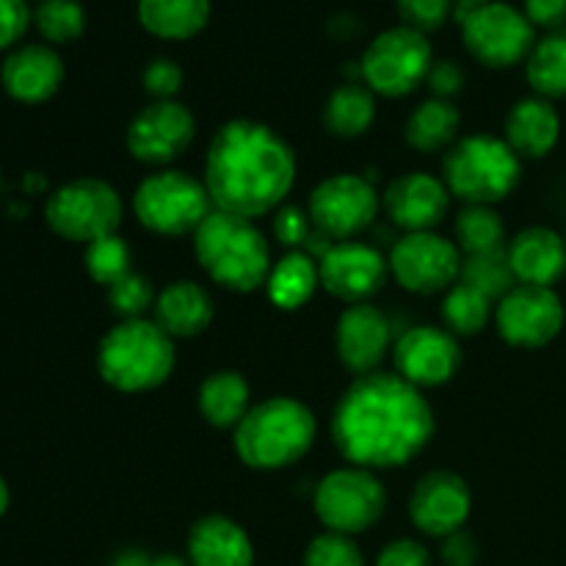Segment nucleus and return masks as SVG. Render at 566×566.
<instances>
[{
  "label": "nucleus",
  "instance_id": "f257e3e1",
  "mask_svg": "<svg viewBox=\"0 0 566 566\" xmlns=\"http://www.w3.org/2000/svg\"><path fill=\"white\" fill-rule=\"evenodd\" d=\"M434 409L398 374L357 376L332 415L337 453L354 468L387 470L412 462L434 437Z\"/></svg>",
  "mask_w": 566,
  "mask_h": 566
},
{
  "label": "nucleus",
  "instance_id": "f03ea898",
  "mask_svg": "<svg viewBox=\"0 0 566 566\" xmlns=\"http://www.w3.org/2000/svg\"><path fill=\"white\" fill-rule=\"evenodd\" d=\"M296 182L291 144L254 119H230L213 133L205 155V188L216 210L258 219L282 208Z\"/></svg>",
  "mask_w": 566,
  "mask_h": 566
},
{
  "label": "nucleus",
  "instance_id": "7ed1b4c3",
  "mask_svg": "<svg viewBox=\"0 0 566 566\" xmlns=\"http://www.w3.org/2000/svg\"><path fill=\"white\" fill-rule=\"evenodd\" d=\"M318 420L307 403L287 396L265 398L235 426L232 446L247 468L274 473L302 462L315 446Z\"/></svg>",
  "mask_w": 566,
  "mask_h": 566
},
{
  "label": "nucleus",
  "instance_id": "20e7f679",
  "mask_svg": "<svg viewBox=\"0 0 566 566\" xmlns=\"http://www.w3.org/2000/svg\"><path fill=\"white\" fill-rule=\"evenodd\" d=\"M193 254L205 274L232 293H254L271 274V249L252 219L213 210L193 232Z\"/></svg>",
  "mask_w": 566,
  "mask_h": 566
},
{
  "label": "nucleus",
  "instance_id": "39448f33",
  "mask_svg": "<svg viewBox=\"0 0 566 566\" xmlns=\"http://www.w3.org/2000/svg\"><path fill=\"white\" fill-rule=\"evenodd\" d=\"M177 363L175 340L155 321H119L97 346V374L119 392H149L164 385Z\"/></svg>",
  "mask_w": 566,
  "mask_h": 566
},
{
  "label": "nucleus",
  "instance_id": "423d86ee",
  "mask_svg": "<svg viewBox=\"0 0 566 566\" xmlns=\"http://www.w3.org/2000/svg\"><path fill=\"white\" fill-rule=\"evenodd\" d=\"M523 177V158L506 138L473 133L453 144L442 158V182L464 205H497Z\"/></svg>",
  "mask_w": 566,
  "mask_h": 566
},
{
  "label": "nucleus",
  "instance_id": "0eeeda50",
  "mask_svg": "<svg viewBox=\"0 0 566 566\" xmlns=\"http://www.w3.org/2000/svg\"><path fill=\"white\" fill-rule=\"evenodd\" d=\"M213 210L205 180L180 169L153 171L133 193L138 224L155 235H193Z\"/></svg>",
  "mask_w": 566,
  "mask_h": 566
},
{
  "label": "nucleus",
  "instance_id": "6e6552de",
  "mask_svg": "<svg viewBox=\"0 0 566 566\" xmlns=\"http://www.w3.org/2000/svg\"><path fill=\"white\" fill-rule=\"evenodd\" d=\"M125 216L119 191L99 177H77L55 188L44 205L48 227L72 243H94L114 235Z\"/></svg>",
  "mask_w": 566,
  "mask_h": 566
},
{
  "label": "nucleus",
  "instance_id": "1a4fd4ad",
  "mask_svg": "<svg viewBox=\"0 0 566 566\" xmlns=\"http://www.w3.org/2000/svg\"><path fill=\"white\" fill-rule=\"evenodd\" d=\"M431 66H434V48L429 36L415 28L396 25L381 31L365 48L359 75L374 94L407 97L429 77Z\"/></svg>",
  "mask_w": 566,
  "mask_h": 566
},
{
  "label": "nucleus",
  "instance_id": "9d476101",
  "mask_svg": "<svg viewBox=\"0 0 566 566\" xmlns=\"http://www.w3.org/2000/svg\"><path fill=\"white\" fill-rule=\"evenodd\" d=\"M387 509V490L374 470L340 468L332 470L315 486V514L326 531L357 536L374 528Z\"/></svg>",
  "mask_w": 566,
  "mask_h": 566
},
{
  "label": "nucleus",
  "instance_id": "9b49d317",
  "mask_svg": "<svg viewBox=\"0 0 566 566\" xmlns=\"http://www.w3.org/2000/svg\"><path fill=\"white\" fill-rule=\"evenodd\" d=\"M459 25L468 53L490 70L523 64L536 44V28L531 25L523 9H514L512 3L501 0L470 11Z\"/></svg>",
  "mask_w": 566,
  "mask_h": 566
},
{
  "label": "nucleus",
  "instance_id": "f8f14e48",
  "mask_svg": "<svg viewBox=\"0 0 566 566\" xmlns=\"http://www.w3.org/2000/svg\"><path fill=\"white\" fill-rule=\"evenodd\" d=\"M310 221L329 241H352L379 216V193L359 175H335L321 180L310 193Z\"/></svg>",
  "mask_w": 566,
  "mask_h": 566
},
{
  "label": "nucleus",
  "instance_id": "ddd939ff",
  "mask_svg": "<svg viewBox=\"0 0 566 566\" xmlns=\"http://www.w3.org/2000/svg\"><path fill=\"white\" fill-rule=\"evenodd\" d=\"M390 274L398 285L418 296L451 291L462 276V252L457 241L431 232H407L390 252Z\"/></svg>",
  "mask_w": 566,
  "mask_h": 566
},
{
  "label": "nucleus",
  "instance_id": "4468645a",
  "mask_svg": "<svg viewBox=\"0 0 566 566\" xmlns=\"http://www.w3.org/2000/svg\"><path fill=\"white\" fill-rule=\"evenodd\" d=\"M197 136V119L180 99H153L130 119L127 153L147 166H169L186 155Z\"/></svg>",
  "mask_w": 566,
  "mask_h": 566
},
{
  "label": "nucleus",
  "instance_id": "2eb2a0df",
  "mask_svg": "<svg viewBox=\"0 0 566 566\" xmlns=\"http://www.w3.org/2000/svg\"><path fill=\"white\" fill-rule=\"evenodd\" d=\"M564 302L553 287L517 285L495 304V329L509 346L542 348L564 329Z\"/></svg>",
  "mask_w": 566,
  "mask_h": 566
},
{
  "label": "nucleus",
  "instance_id": "dca6fc26",
  "mask_svg": "<svg viewBox=\"0 0 566 566\" xmlns=\"http://www.w3.org/2000/svg\"><path fill=\"white\" fill-rule=\"evenodd\" d=\"M321 287L335 298L352 304H365L374 298L390 276V260L381 258L379 249L359 241L332 243L329 252L318 263Z\"/></svg>",
  "mask_w": 566,
  "mask_h": 566
},
{
  "label": "nucleus",
  "instance_id": "f3484780",
  "mask_svg": "<svg viewBox=\"0 0 566 566\" xmlns=\"http://www.w3.org/2000/svg\"><path fill=\"white\" fill-rule=\"evenodd\" d=\"M396 370L401 379L423 387H440L457 376L462 365V348L453 332L440 329V326H412L396 340Z\"/></svg>",
  "mask_w": 566,
  "mask_h": 566
},
{
  "label": "nucleus",
  "instance_id": "a211bd4d",
  "mask_svg": "<svg viewBox=\"0 0 566 566\" xmlns=\"http://www.w3.org/2000/svg\"><path fill=\"white\" fill-rule=\"evenodd\" d=\"M470 509H473V495H470L468 481L451 470L426 473L409 495L412 525L437 539H446V536L462 531L470 517Z\"/></svg>",
  "mask_w": 566,
  "mask_h": 566
},
{
  "label": "nucleus",
  "instance_id": "6ab92c4d",
  "mask_svg": "<svg viewBox=\"0 0 566 566\" xmlns=\"http://www.w3.org/2000/svg\"><path fill=\"white\" fill-rule=\"evenodd\" d=\"M390 343L392 326L379 307L365 302L343 310L335 329V348L343 368L354 376L376 374L390 352Z\"/></svg>",
  "mask_w": 566,
  "mask_h": 566
},
{
  "label": "nucleus",
  "instance_id": "aec40b11",
  "mask_svg": "<svg viewBox=\"0 0 566 566\" xmlns=\"http://www.w3.org/2000/svg\"><path fill=\"white\" fill-rule=\"evenodd\" d=\"M381 205L387 219L403 232H431L446 219L451 191L429 171H407L387 186Z\"/></svg>",
  "mask_w": 566,
  "mask_h": 566
},
{
  "label": "nucleus",
  "instance_id": "412c9836",
  "mask_svg": "<svg viewBox=\"0 0 566 566\" xmlns=\"http://www.w3.org/2000/svg\"><path fill=\"white\" fill-rule=\"evenodd\" d=\"M0 83L17 103H48L64 83V61L50 44H22L6 55Z\"/></svg>",
  "mask_w": 566,
  "mask_h": 566
},
{
  "label": "nucleus",
  "instance_id": "4be33fe9",
  "mask_svg": "<svg viewBox=\"0 0 566 566\" xmlns=\"http://www.w3.org/2000/svg\"><path fill=\"white\" fill-rule=\"evenodd\" d=\"M517 285L553 287L566 274V241L556 230L528 227L506 249Z\"/></svg>",
  "mask_w": 566,
  "mask_h": 566
},
{
  "label": "nucleus",
  "instance_id": "5701e85b",
  "mask_svg": "<svg viewBox=\"0 0 566 566\" xmlns=\"http://www.w3.org/2000/svg\"><path fill=\"white\" fill-rule=\"evenodd\" d=\"M191 566H252L254 547L247 531L224 514L199 517L188 531Z\"/></svg>",
  "mask_w": 566,
  "mask_h": 566
},
{
  "label": "nucleus",
  "instance_id": "b1692460",
  "mask_svg": "<svg viewBox=\"0 0 566 566\" xmlns=\"http://www.w3.org/2000/svg\"><path fill=\"white\" fill-rule=\"evenodd\" d=\"M562 116L545 97H523L512 105L503 125V138L520 158L539 160L556 149Z\"/></svg>",
  "mask_w": 566,
  "mask_h": 566
},
{
  "label": "nucleus",
  "instance_id": "393cba45",
  "mask_svg": "<svg viewBox=\"0 0 566 566\" xmlns=\"http://www.w3.org/2000/svg\"><path fill=\"white\" fill-rule=\"evenodd\" d=\"M155 324L171 337V340H186L197 337L213 324L216 304L213 296L202 285L191 280L169 282L155 298Z\"/></svg>",
  "mask_w": 566,
  "mask_h": 566
},
{
  "label": "nucleus",
  "instance_id": "a878e982",
  "mask_svg": "<svg viewBox=\"0 0 566 566\" xmlns=\"http://www.w3.org/2000/svg\"><path fill=\"white\" fill-rule=\"evenodd\" d=\"M136 14L155 39L186 42L208 28L210 0H138Z\"/></svg>",
  "mask_w": 566,
  "mask_h": 566
},
{
  "label": "nucleus",
  "instance_id": "bb28decb",
  "mask_svg": "<svg viewBox=\"0 0 566 566\" xmlns=\"http://www.w3.org/2000/svg\"><path fill=\"white\" fill-rule=\"evenodd\" d=\"M459 125H462V114H459L457 103L429 97L409 114L403 136H407L409 147L418 153L437 155L448 153L459 142Z\"/></svg>",
  "mask_w": 566,
  "mask_h": 566
},
{
  "label": "nucleus",
  "instance_id": "cd10ccee",
  "mask_svg": "<svg viewBox=\"0 0 566 566\" xmlns=\"http://www.w3.org/2000/svg\"><path fill=\"white\" fill-rule=\"evenodd\" d=\"M197 401L199 412L213 429H235L252 409V390L238 370H216L202 381Z\"/></svg>",
  "mask_w": 566,
  "mask_h": 566
},
{
  "label": "nucleus",
  "instance_id": "c85d7f7f",
  "mask_svg": "<svg viewBox=\"0 0 566 566\" xmlns=\"http://www.w3.org/2000/svg\"><path fill=\"white\" fill-rule=\"evenodd\" d=\"M321 287L318 263L307 252L296 249L287 252L285 258L271 265V274L265 280V293L271 304L280 310H298L313 298V293Z\"/></svg>",
  "mask_w": 566,
  "mask_h": 566
},
{
  "label": "nucleus",
  "instance_id": "c756f323",
  "mask_svg": "<svg viewBox=\"0 0 566 566\" xmlns=\"http://www.w3.org/2000/svg\"><path fill=\"white\" fill-rule=\"evenodd\" d=\"M376 119V94L365 83H343L326 97L324 127L337 138H359Z\"/></svg>",
  "mask_w": 566,
  "mask_h": 566
},
{
  "label": "nucleus",
  "instance_id": "7c9ffc66",
  "mask_svg": "<svg viewBox=\"0 0 566 566\" xmlns=\"http://www.w3.org/2000/svg\"><path fill=\"white\" fill-rule=\"evenodd\" d=\"M525 77L536 97H545L551 103L566 97V25L536 39L525 61Z\"/></svg>",
  "mask_w": 566,
  "mask_h": 566
},
{
  "label": "nucleus",
  "instance_id": "2f4dec72",
  "mask_svg": "<svg viewBox=\"0 0 566 566\" xmlns=\"http://www.w3.org/2000/svg\"><path fill=\"white\" fill-rule=\"evenodd\" d=\"M453 235H457L459 252L481 254L503 249L506 241V227L492 205H464L453 221Z\"/></svg>",
  "mask_w": 566,
  "mask_h": 566
},
{
  "label": "nucleus",
  "instance_id": "473e14b6",
  "mask_svg": "<svg viewBox=\"0 0 566 566\" xmlns=\"http://www.w3.org/2000/svg\"><path fill=\"white\" fill-rule=\"evenodd\" d=\"M495 318V302L479 293L475 287L464 285L462 280L446 291V302H442V321L446 329L453 332L457 337H473Z\"/></svg>",
  "mask_w": 566,
  "mask_h": 566
},
{
  "label": "nucleus",
  "instance_id": "72a5a7b5",
  "mask_svg": "<svg viewBox=\"0 0 566 566\" xmlns=\"http://www.w3.org/2000/svg\"><path fill=\"white\" fill-rule=\"evenodd\" d=\"M459 280L464 285L475 287L479 293H484L490 302H501L512 287H517V276H514L512 263H509L506 247L495 249V252H481V254H468L462 260V276Z\"/></svg>",
  "mask_w": 566,
  "mask_h": 566
},
{
  "label": "nucleus",
  "instance_id": "f704fd0d",
  "mask_svg": "<svg viewBox=\"0 0 566 566\" xmlns=\"http://www.w3.org/2000/svg\"><path fill=\"white\" fill-rule=\"evenodd\" d=\"M33 25L50 44L75 42L86 31V9L81 0H39Z\"/></svg>",
  "mask_w": 566,
  "mask_h": 566
},
{
  "label": "nucleus",
  "instance_id": "c9c22d12",
  "mask_svg": "<svg viewBox=\"0 0 566 566\" xmlns=\"http://www.w3.org/2000/svg\"><path fill=\"white\" fill-rule=\"evenodd\" d=\"M83 263H86L88 276H92L97 285L111 287L116 280H122L127 271H133V252L130 247H127L125 238H119L114 232V235H105L99 238V241L88 243L86 254H83Z\"/></svg>",
  "mask_w": 566,
  "mask_h": 566
},
{
  "label": "nucleus",
  "instance_id": "e433bc0d",
  "mask_svg": "<svg viewBox=\"0 0 566 566\" xmlns=\"http://www.w3.org/2000/svg\"><path fill=\"white\" fill-rule=\"evenodd\" d=\"M155 298H158V293H155L153 282L138 271H127L122 280H116L108 287V304L122 321L144 318L155 307Z\"/></svg>",
  "mask_w": 566,
  "mask_h": 566
},
{
  "label": "nucleus",
  "instance_id": "4c0bfd02",
  "mask_svg": "<svg viewBox=\"0 0 566 566\" xmlns=\"http://www.w3.org/2000/svg\"><path fill=\"white\" fill-rule=\"evenodd\" d=\"M304 566H365V558L352 536L326 531L307 545Z\"/></svg>",
  "mask_w": 566,
  "mask_h": 566
},
{
  "label": "nucleus",
  "instance_id": "58836bf2",
  "mask_svg": "<svg viewBox=\"0 0 566 566\" xmlns=\"http://www.w3.org/2000/svg\"><path fill=\"white\" fill-rule=\"evenodd\" d=\"M396 9L403 20L401 25L429 36L453 17V0H396Z\"/></svg>",
  "mask_w": 566,
  "mask_h": 566
},
{
  "label": "nucleus",
  "instance_id": "ea45409f",
  "mask_svg": "<svg viewBox=\"0 0 566 566\" xmlns=\"http://www.w3.org/2000/svg\"><path fill=\"white\" fill-rule=\"evenodd\" d=\"M182 81V66L175 59H153L142 72L144 92L153 99H175L180 94Z\"/></svg>",
  "mask_w": 566,
  "mask_h": 566
},
{
  "label": "nucleus",
  "instance_id": "a19ab883",
  "mask_svg": "<svg viewBox=\"0 0 566 566\" xmlns=\"http://www.w3.org/2000/svg\"><path fill=\"white\" fill-rule=\"evenodd\" d=\"M315 232L310 213H304L296 205H282L274 213V235L282 247H287L291 252H296L298 247H307L310 235Z\"/></svg>",
  "mask_w": 566,
  "mask_h": 566
},
{
  "label": "nucleus",
  "instance_id": "79ce46f5",
  "mask_svg": "<svg viewBox=\"0 0 566 566\" xmlns=\"http://www.w3.org/2000/svg\"><path fill=\"white\" fill-rule=\"evenodd\" d=\"M31 22L33 11L28 0H0V50L14 48Z\"/></svg>",
  "mask_w": 566,
  "mask_h": 566
},
{
  "label": "nucleus",
  "instance_id": "37998d69",
  "mask_svg": "<svg viewBox=\"0 0 566 566\" xmlns=\"http://www.w3.org/2000/svg\"><path fill=\"white\" fill-rule=\"evenodd\" d=\"M426 83H429L431 97L451 99L453 103V97H457V94L464 88V72L457 61L442 59V61H434V66H431Z\"/></svg>",
  "mask_w": 566,
  "mask_h": 566
},
{
  "label": "nucleus",
  "instance_id": "c03bdc74",
  "mask_svg": "<svg viewBox=\"0 0 566 566\" xmlns=\"http://www.w3.org/2000/svg\"><path fill=\"white\" fill-rule=\"evenodd\" d=\"M376 566H431V553L415 539H396L379 553Z\"/></svg>",
  "mask_w": 566,
  "mask_h": 566
},
{
  "label": "nucleus",
  "instance_id": "a18cd8bd",
  "mask_svg": "<svg viewBox=\"0 0 566 566\" xmlns=\"http://www.w3.org/2000/svg\"><path fill=\"white\" fill-rule=\"evenodd\" d=\"M442 564L446 566H475L479 564L481 547L475 542V536L470 531H457V534L446 536L442 539Z\"/></svg>",
  "mask_w": 566,
  "mask_h": 566
},
{
  "label": "nucleus",
  "instance_id": "49530a36",
  "mask_svg": "<svg viewBox=\"0 0 566 566\" xmlns=\"http://www.w3.org/2000/svg\"><path fill=\"white\" fill-rule=\"evenodd\" d=\"M523 14L542 31H558L566 25V0H523Z\"/></svg>",
  "mask_w": 566,
  "mask_h": 566
},
{
  "label": "nucleus",
  "instance_id": "de8ad7c7",
  "mask_svg": "<svg viewBox=\"0 0 566 566\" xmlns=\"http://www.w3.org/2000/svg\"><path fill=\"white\" fill-rule=\"evenodd\" d=\"M153 564V556H147L144 551H125L114 558L111 566H149Z\"/></svg>",
  "mask_w": 566,
  "mask_h": 566
},
{
  "label": "nucleus",
  "instance_id": "09e8293b",
  "mask_svg": "<svg viewBox=\"0 0 566 566\" xmlns=\"http://www.w3.org/2000/svg\"><path fill=\"white\" fill-rule=\"evenodd\" d=\"M486 3H492V0H453V17L462 22L470 11L481 9V6H486Z\"/></svg>",
  "mask_w": 566,
  "mask_h": 566
},
{
  "label": "nucleus",
  "instance_id": "8fccbe9b",
  "mask_svg": "<svg viewBox=\"0 0 566 566\" xmlns=\"http://www.w3.org/2000/svg\"><path fill=\"white\" fill-rule=\"evenodd\" d=\"M149 566H191L188 564V558H180V556H171V553H164V556H155L153 564Z\"/></svg>",
  "mask_w": 566,
  "mask_h": 566
},
{
  "label": "nucleus",
  "instance_id": "3c124183",
  "mask_svg": "<svg viewBox=\"0 0 566 566\" xmlns=\"http://www.w3.org/2000/svg\"><path fill=\"white\" fill-rule=\"evenodd\" d=\"M9 503H11L9 484H6V479H3V475H0V517H3V514L9 512Z\"/></svg>",
  "mask_w": 566,
  "mask_h": 566
},
{
  "label": "nucleus",
  "instance_id": "603ef678",
  "mask_svg": "<svg viewBox=\"0 0 566 566\" xmlns=\"http://www.w3.org/2000/svg\"><path fill=\"white\" fill-rule=\"evenodd\" d=\"M564 241H566V235H564Z\"/></svg>",
  "mask_w": 566,
  "mask_h": 566
}]
</instances>
